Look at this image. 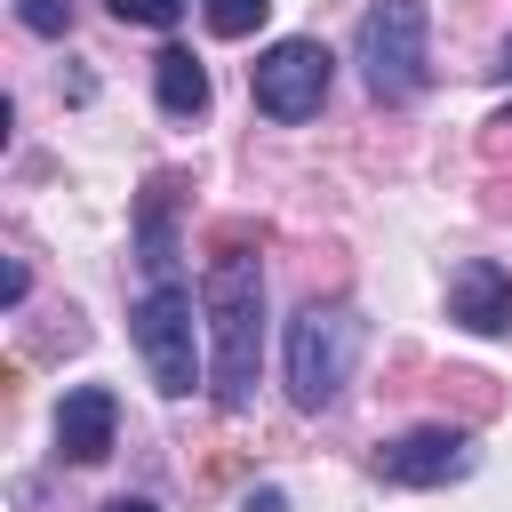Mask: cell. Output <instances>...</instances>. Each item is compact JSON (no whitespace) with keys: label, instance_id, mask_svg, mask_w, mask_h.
<instances>
[{"label":"cell","instance_id":"277c9868","mask_svg":"<svg viewBox=\"0 0 512 512\" xmlns=\"http://www.w3.org/2000/svg\"><path fill=\"white\" fill-rule=\"evenodd\" d=\"M200 304H192V280L176 272V280H144V296L128 304V336H136V360L152 368V384L168 392V400H184V392H200V320H192Z\"/></svg>","mask_w":512,"mask_h":512},{"label":"cell","instance_id":"9c48e42d","mask_svg":"<svg viewBox=\"0 0 512 512\" xmlns=\"http://www.w3.org/2000/svg\"><path fill=\"white\" fill-rule=\"evenodd\" d=\"M136 264L144 280H176V176H152L136 208Z\"/></svg>","mask_w":512,"mask_h":512},{"label":"cell","instance_id":"8fae6325","mask_svg":"<svg viewBox=\"0 0 512 512\" xmlns=\"http://www.w3.org/2000/svg\"><path fill=\"white\" fill-rule=\"evenodd\" d=\"M200 16H208L216 40H248V32L272 16V0H200Z\"/></svg>","mask_w":512,"mask_h":512},{"label":"cell","instance_id":"5b68a950","mask_svg":"<svg viewBox=\"0 0 512 512\" xmlns=\"http://www.w3.org/2000/svg\"><path fill=\"white\" fill-rule=\"evenodd\" d=\"M328 80H336V56L320 48V40H304V32H288V40H272L256 64H248V88H256V112L264 120H280V128H296V120H312L320 104H328Z\"/></svg>","mask_w":512,"mask_h":512},{"label":"cell","instance_id":"4fadbf2b","mask_svg":"<svg viewBox=\"0 0 512 512\" xmlns=\"http://www.w3.org/2000/svg\"><path fill=\"white\" fill-rule=\"evenodd\" d=\"M16 16H24V32H40V40H56V32H72V0H24Z\"/></svg>","mask_w":512,"mask_h":512},{"label":"cell","instance_id":"e0dca14e","mask_svg":"<svg viewBox=\"0 0 512 512\" xmlns=\"http://www.w3.org/2000/svg\"><path fill=\"white\" fill-rule=\"evenodd\" d=\"M496 80H512V40H504V48H496Z\"/></svg>","mask_w":512,"mask_h":512},{"label":"cell","instance_id":"5bb4252c","mask_svg":"<svg viewBox=\"0 0 512 512\" xmlns=\"http://www.w3.org/2000/svg\"><path fill=\"white\" fill-rule=\"evenodd\" d=\"M24 296H32V272H24V264H16V256H8V272H0V304H8V312H16V304H24Z\"/></svg>","mask_w":512,"mask_h":512},{"label":"cell","instance_id":"7c38bea8","mask_svg":"<svg viewBox=\"0 0 512 512\" xmlns=\"http://www.w3.org/2000/svg\"><path fill=\"white\" fill-rule=\"evenodd\" d=\"M120 24H144V32H176L184 24V0H104Z\"/></svg>","mask_w":512,"mask_h":512},{"label":"cell","instance_id":"52a82bcc","mask_svg":"<svg viewBox=\"0 0 512 512\" xmlns=\"http://www.w3.org/2000/svg\"><path fill=\"white\" fill-rule=\"evenodd\" d=\"M112 440H120V400H112V384H72L64 408H56V448H64V464H104Z\"/></svg>","mask_w":512,"mask_h":512},{"label":"cell","instance_id":"7a4b0ae2","mask_svg":"<svg viewBox=\"0 0 512 512\" xmlns=\"http://www.w3.org/2000/svg\"><path fill=\"white\" fill-rule=\"evenodd\" d=\"M360 344H368V320H360L344 296L296 304V320H288V400H296L304 416L336 408L344 384H352V368H360Z\"/></svg>","mask_w":512,"mask_h":512},{"label":"cell","instance_id":"6da1fadb","mask_svg":"<svg viewBox=\"0 0 512 512\" xmlns=\"http://www.w3.org/2000/svg\"><path fill=\"white\" fill-rule=\"evenodd\" d=\"M200 320H208V392L224 416L256 400V360H264V264L240 248V232H216V264L200 280Z\"/></svg>","mask_w":512,"mask_h":512},{"label":"cell","instance_id":"ba28073f","mask_svg":"<svg viewBox=\"0 0 512 512\" xmlns=\"http://www.w3.org/2000/svg\"><path fill=\"white\" fill-rule=\"evenodd\" d=\"M448 320L472 336H512V272L488 256H464L448 280Z\"/></svg>","mask_w":512,"mask_h":512},{"label":"cell","instance_id":"9a60e30c","mask_svg":"<svg viewBox=\"0 0 512 512\" xmlns=\"http://www.w3.org/2000/svg\"><path fill=\"white\" fill-rule=\"evenodd\" d=\"M240 512H288V496H280V488H248V496H240Z\"/></svg>","mask_w":512,"mask_h":512},{"label":"cell","instance_id":"2e32d148","mask_svg":"<svg viewBox=\"0 0 512 512\" xmlns=\"http://www.w3.org/2000/svg\"><path fill=\"white\" fill-rule=\"evenodd\" d=\"M104 512H160V504H152V496H112Z\"/></svg>","mask_w":512,"mask_h":512},{"label":"cell","instance_id":"3957f363","mask_svg":"<svg viewBox=\"0 0 512 512\" xmlns=\"http://www.w3.org/2000/svg\"><path fill=\"white\" fill-rule=\"evenodd\" d=\"M424 48H432V8L424 0H376L360 16V32H352V64H360V80H368L376 104L424 96V80H432Z\"/></svg>","mask_w":512,"mask_h":512},{"label":"cell","instance_id":"8992f818","mask_svg":"<svg viewBox=\"0 0 512 512\" xmlns=\"http://www.w3.org/2000/svg\"><path fill=\"white\" fill-rule=\"evenodd\" d=\"M472 464H480V448H472L464 424H416V432L376 448V480H392V488H448Z\"/></svg>","mask_w":512,"mask_h":512},{"label":"cell","instance_id":"30bf717a","mask_svg":"<svg viewBox=\"0 0 512 512\" xmlns=\"http://www.w3.org/2000/svg\"><path fill=\"white\" fill-rule=\"evenodd\" d=\"M152 88H160V112L168 120H200L208 112V64L192 48H160L152 56Z\"/></svg>","mask_w":512,"mask_h":512}]
</instances>
